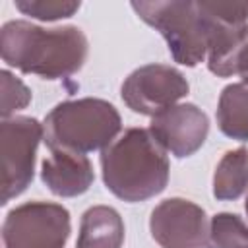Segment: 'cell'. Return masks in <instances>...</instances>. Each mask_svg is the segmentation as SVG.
I'll list each match as a JSON object with an SVG mask.
<instances>
[{"mask_svg": "<svg viewBox=\"0 0 248 248\" xmlns=\"http://www.w3.org/2000/svg\"><path fill=\"white\" fill-rule=\"evenodd\" d=\"M215 116L227 138L248 141V81L229 83L221 91Z\"/></svg>", "mask_w": 248, "mask_h": 248, "instance_id": "obj_13", "label": "cell"}, {"mask_svg": "<svg viewBox=\"0 0 248 248\" xmlns=\"http://www.w3.org/2000/svg\"><path fill=\"white\" fill-rule=\"evenodd\" d=\"M72 232L70 211L54 202H25L2 223L4 248H64Z\"/></svg>", "mask_w": 248, "mask_h": 248, "instance_id": "obj_6", "label": "cell"}, {"mask_svg": "<svg viewBox=\"0 0 248 248\" xmlns=\"http://www.w3.org/2000/svg\"><path fill=\"white\" fill-rule=\"evenodd\" d=\"M124 221L110 205H91L81 215L78 248H122Z\"/></svg>", "mask_w": 248, "mask_h": 248, "instance_id": "obj_12", "label": "cell"}, {"mask_svg": "<svg viewBox=\"0 0 248 248\" xmlns=\"http://www.w3.org/2000/svg\"><path fill=\"white\" fill-rule=\"evenodd\" d=\"M16 8L41 21H56L62 17H72L81 4L72 0H16Z\"/></svg>", "mask_w": 248, "mask_h": 248, "instance_id": "obj_16", "label": "cell"}, {"mask_svg": "<svg viewBox=\"0 0 248 248\" xmlns=\"http://www.w3.org/2000/svg\"><path fill=\"white\" fill-rule=\"evenodd\" d=\"M248 190V149L236 147L227 151L215 167L213 196L221 202L236 200Z\"/></svg>", "mask_w": 248, "mask_h": 248, "instance_id": "obj_14", "label": "cell"}, {"mask_svg": "<svg viewBox=\"0 0 248 248\" xmlns=\"http://www.w3.org/2000/svg\"><path fill=\"white\" fill-rule=\"evenodd\" d=\"M122 128L116 107L99 97H81L58 103L43 122L48 149L91 153L110 145Z\"/></svg>", "mask_w": 248, "mask_h": 248, "instance_id": "obj_3", "label": "cell"}, {"mask_svg": "<svg viewBox=\"0 0 248 248\" xmlns=\"http://www.w3.org/2000/svg\"><path fill=\"white\" fill-rule=\"evenodd\" d=\"M149 132L157 143L170 155L184 159L194 155L207 140V114L194 103H178L149 122Z\"/></svg>", "mask_w": 248, "mask_h": 248, "instance_id": "obj_10", "label": "cell"}, {"mask_svg": "<svg viewBox=\"0 0 248 248\" xmlns=\"http://www.w3.org/2000/svg\"><path fill=\"white\" fill-rule=\"evenodd\" d=\"M0 78H2V110L0 112H2V120H4V118H12V114L16 110H21L29 105L31 91L10 70H2Z\"/></svg>", "mask_w": 248, "mask_h": 248, "instance_id": "obj_17", "label": "cell"}, {"mask_svg": "<svg viewBox=\"0 0 248 248\" xmlns=\"http://www.w3.org/2000/svg\"><path fill=\"white\" fill-rule=\"evenodd\" d=\"M244 209H246V215H248V196H246V203H244Z\"/></svg>", "mask_w": 248, "mask_h": 248, "instance_id": "obj_18", "label": "cell"}, {"mask_svg": "<svg viewBox=\"0 0 248 248\" xmlns=\"http://www.w3.org/2000/svg\"><path fill=\"white\" fill-rule=\"evenodd\" d=\"M134 12L163 35L174 62L198 66L207 56V17L200 2L155 0L132 2Z\"/></svg>", "mask_w": 248, "mask_h": 248, "instance_id": "obj_4", "label": "cell"}, {"mask_svg": "<svg viewBox=\"0 0 248 248\" xmlns=\"http://www.w3.org/2000/svg\"><path fill=\"white\" fill-rule=\"evenodd\" d=\"M207 17V68L219 78L248 72V2H200Z\"/></svg>", "mask_w": 248, "mask_h": 248, "instance_id": "obj_5", "label": "cell"}, {"mask_svg": "<svg viewBox=\"0 0 248 248\" xmlns=\"http://www.w3.org/2000/svg\"><path fill=\"white\" fill-rule=\"evenodd\" d=\"M101 170L110 194L136 203L167 188L170 165L149 128H128L101 151Z\"/></svg>", "mask_w": 248, "mask_h": 248, "instance_id": "obj_2", "label": "cell"}, {"mask_svg": "<svg viewBox=\"0 0 248 248\" xmlns=\"http://www.w3.org/2000/svg\"><path fill=\"white\" fill-rule=\"evenodd\" d=\"M209 244L213 248H248V225L236 213H217L209 221Z\"/></svg>", "mask_w": 248, "mask_h": 248, "instance_id": "obj_15", "label": "cell"}, {"mask_svg": "<svg viewBox=\"0 0 248 248\" xmlns=\"http://www.w3.org/2000/svg\"><path fill=\"white\" fill-rule=\"evenodd\" d=\"M242 78H244V81H248V72H246V74H244Z\"/></svg>", "mask_w": 248, "mask_h": 248, "instance_id": "obj_19", "label": "cell"}, {"mask_svg": "<svg viewBox=\"0 0 248 248\" xmlns=\"http://www.w3.org/2000/svg\"><path fill=\"white\" fill-rule=\"evenodd\" d=\"M43 124L31 116L4 118L0 124V155H2V205L27 190L35 174V157Z\"/></svg>", "mask_w": 248, "mask_h": 248, "instance_id": "obj_7", "label": "cell"}, {"mask_svg": "<svg viewBox=\"0 0 248 248\" xmlns=\"http://www.w3.org/2000/svg\"><path fill=\"white\" fill-rule=\"evenodd\" d=\"M87 37L76 25L46 29L25 19H12L0 29L2 60L43 79H66L78 74L87 60Z\"/></svg>", "mask_w": 248, "mask_h": 248, "instance_id": "obj_1", "label": "cell"}, {"mask_svg": "<svg viewBox=\"0 0 248 248\" xmlns=\"http://www.w3.org/2000/svg\"><path fill=\"white\" fill-rule=\"evenodd\" d=\"M149 232L161 248H207L209 244L205 211L184 198L157 203L149 217Z\"/></svg>", "mask_w": 248, "mask_h": 248, "instance_id": "obj_9", "label": "cell"}, {"mask_svg": "<svg viewBox=\"0 0 248 248\" xmlns=\"http://www.w3.org/2000/svg\"><path fill=\"white\" fill-rule=\"evenodd\" d=\"M188 91V79L180 70L157 62L136 68L120 87L126 107L151 118L178 105V101L184 99Z\"/></svg>", "mask_w": 248, "mask_h": 248, "instance_id": "obj_8", "label": "cell"}, {"mask_svg": "<svg viewBox=\"0 0 248 248\" xmlns=\"http://www.w3.org/2000/svg\"><path fill=\"white\" fill-rule=\"evenodd\" d=\"M41 180L54 196L76 198L89 190L95 180V172L85 153L50 149L41 163Z\"/></svg>", "mask_w": 248, "mask_h": 248, "instance_id": "obj_11", "label": "cell"}]
</instances>
